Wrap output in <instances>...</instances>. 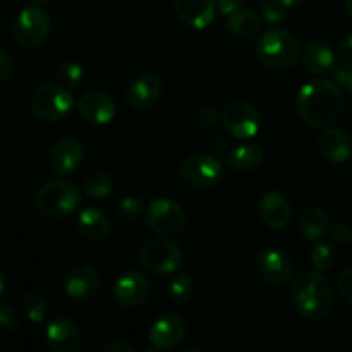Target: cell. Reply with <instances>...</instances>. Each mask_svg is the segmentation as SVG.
<instances>
[{"label":"cell","instance_id":"e575fe53","mask_svg":"<svg viewBox=\"0 0 352 352\" xmlns=\"http://www.w3.org/2000/svg\"><path fill=\"white\" fill-rule=\"evenodd\" d=\"M337 292L346 301L347 305L352 306V268H347L337 280Z\"/></svg>","mask_w":352,"mask_h":352},{"label":"cell","instance_id":"52a82bcc","mask_svg":"<svg viewBox=\"0 0 352 352\" xmlns=\"http://www.w3.org/2000/svg\"><path fill=\"white\" fill-rule=\"evenodd\" d=\"M184 261V253L177 243L168 237L151 239L140 250V263L144 270L157 275H168L179 270Z\"/></svg>","mask_w":352,"mask_h":352},{"label":"cell","instance_id":"1f68e13d","mask_svg":"<svg viewBox=\"0 0 352 352\" xmlns=\"http://www.w3.org/2000/svg\"><path fill=\"white\" fill-rule=\"evenodd\" d=\"M144 213V201L140 196H126L122 201L117 205L116 215L119 222L133 223Z\"/></svg>","mask_w":352,"mask_h":352},{"label":"cell","instance_id":"3957f363","mask_svg":"<svg viewBox=\"0 0 352 352\" xmlns=\"http://www.w3.org/2000/svg\"><path fill=\"white\" fill-rule=\"evenodd\" d=\"M301 43L291 33L278 28L265 31L256 41V57L265 67L289 71L301 58Z\"/></svg>","mask_w":352,"mask_h":352},{"label":"cell","instance_id":"cb8c5ba5","mask_svg":"<svg viewBox=\"0 0 352 352\" xmlns=\"http://www.w3.org/2000/svg\"><path fill=\"white\" fill-rule=\"evenodd\" d=\"M227 30L237 40H250L260 34L261 17L254 10L239 9L227 17Z\"/></svg>","mask_w":352,"mask_h":352},{"label":"cell","instance_id":"9a60e30c","mask_svg":"<svg viewBox=\"0 0 352 352\" xmlns=\"http://www.w3.org/2000/svg\"><path fill=\"white\" fill-rule=\"evenodd\" d=\"M188 333V325L184 320L177 315H164L155 320L153 325L148 330V340H150L153 351H168L182 344Z\"/></svg>","mask_w":352,"mask_h":352},{"label":"cell","instance_id":"9c48e42d","mask_svg":"<svg viewBox=\"0 0 352 352\" xmlns=\"http://www.w3.org/2000/svg\"><path fill=\"white\" fill-rule=\"evenodd\" d=\"M220 122L227 133L237 140H251L256 136L261 127L258 110L243 100H234L223 105V109L220 110Z\"/></svg>","mask_w":352,"mask_h":352},{"label":"cell","instance_id":"f1b7e54d","mask_svg":"<svg viewBox=\"0 0 352 352\" xmlns=\"http://www.w3.org/2000/svg\"><path fill=\"white\" fill-rule=\"evenodd\" d=\"M301 0H261V16L267 23L278 24L287 17L292 9L299 6Z\"/></svg>","mask_w":352,"mask_h":352},{"label":"cell","instance_id":"f546056e","mask_svg":"<svg viewBox=\"0 0 352 352\" xmlns=\"http://www.w3.org/2000/svg\"><path fill=\"white\" fill-rule=\"evenodd\" d=\"M192 292H195V284L189 274H179L174 280L168 284L167 296L174 305H186L191 301Z\"/></svg>","mask_w":352,"mask_h":352},{"label":"cell","instance_id":"8992f818","mask_svg":"<svg viewBox=\"0 0 352 352\" xmlns=\"http://www.w3.org/2000/svg\"><path fill=\"white\" fill-rule=\"evenodd\" d=\"M52 30L50 14L40 6L21 10L12 23V38L19 47L36 48L47 41Z\"/></svg>","mask_w":352,"mask_h":352},{"label":"cell","instance_id":"603a6c76","mask_svg":"<svg viewBox=\"0 0 352 352\" xmlns=\"http://www.w3.org/2000/svg\"><path fill=\"white\" fill-rule=\"evenodd\" d=\"M301 60L306 71L311 72V74H325L329 69L333 67V64L337 60V55L329 43L316 40L311 41L302 50Z\"/></svg>","mask_w":352,"mask_h":352},{"label":"cell","instance_id":"f35d334b","mask_svg":"<svg viewBox=\"0 0 352 352\" xmlns=\"http://www.w3.org/2000/svg\"><path fill=\"white\" fill-rule=\"evenodd\" d=\"M14 74V60L9 54L0 50V82H6Z\"/></svg>","mask_w":352,"mask_h":352},{"label":"cell","instance_id":"83f0119b","mask_svg":"<svg viewBox=\"0 0 352 352\" xmlns=\"http://www.w3.org/2000/svg\"><path fill=\"white\" fill-rule=\"evenodd\" d=\"M113 181L109 174L103 170H95L85 179L82 184V191H85L86 198L89 199H103L112 192Z\"/></svg>","mask_w":352,"mask_h":352},{"label":"cell","instance_id":"ee69618b","mask_svg":"<svg viewBox=\"0 0 352 352\" xmlns=\"http://www.w3.org/2000/svg\"><path fill=\"white\" fill-rule=\"evenodd\" d=\"M346 12L352 19V0H346Z\"/></svg>","mask_w":352,"mask_h":352},{"label":"cell","instance_id":"4316f807","mask_svg":"<svg viewBox=\"0 0 352 352\" xmlns=\"http://www.w3.org/2000/svg\"><path fill=\"white\" fill-rule=\"evenodd\" d=\"M337 263V250L332 243H327V241H316L313 244L311 251H309V265H311L313 270L316 272H325L332 270Z\"/></svg>","mask_w":352,"mask_h":352},{"label":"cell","instance_id":"4dcf8cb0","mask_svg":"<svg viewBox=\"0 0 352 352\" xmlns=\"http://www.w3.org/2000/svg\"><path fill=\"white\" fill-rule=\"evenodd\" d=\"M21 306H23V311L26 315V318L31 323H34V325H40L47 318L48 305L43 296L38 294V292H28V294H24Z\"/></svg>","mask_w":352,"mask_h":352},{"label":"cell","instance_id":"d4e9b609","mask_svg":"<svg viewBox=\"0 0 352 352\" xmlns=\"http://www.w3.org/2000/svg\"><path fill=\"white\" fill-rule=\"evenodd\" d=\"M299 229H301L302 237L309 243H316L322 239L330 229V217L320 206H309L305 210L299 220Z\"/></svg>","mask_w":352,"mask_h":352},{"label":"cell","instance_id":"7bdbcfd3","mask_svg":"<svg viewBox=\"0 0 352 352\" xmlns=\"http://www.w3.org/2000/svg\"><path fill=\"white\" fill-rule=\"evenodd\" d=\"M3 292H6V275H3L2 268H0V299L3 298Z\"/></svg>","mask_w":352,"mask_h":352},{"label":"cell","instance_id":"6da1fadb","mask_svg":"<svg viewBox=\"0 0 352 352\" xmlns=\"http://www.w3.org/2000/svg\"><path fill=\"white\" fill-rule=\"evenodd\" d=\"M296 110L302 122L316 129H325L336 124L344 112L342 88L336 81L315 79L299 89Z\"/></svg>","mask_w":352,"mask_h":352},{"label":"cell","instance_id":"ba28073f","mask_svg":"<svg viewBox=\"0 0 352 352\" xmlns=\"http://www.w3.org/2000/svg\"><path fill=\"white\" fill-rule=\"evenodd\" d=\"M146 223L157 236L174 237L184 230L186 213L174 199L155 198L146 210Z\"/></svg>","mask_w":352,"mask_h":352},{"label":"cell","instance_id":"e0dca14e","mask_svg":"<svg viewBox=\"0 0 352 352\" xmlns=\"http://www.w3.org/2000/svg\"><path fill=\"white\" fill-rule=\"evenodd\" d=\"M102 277L91 265H78L65 277V294L72 301H89L98 292Z\"/></svg>","mask_w":352,"mask_h":352},{"label":"cell","instance_id":"f6af8a7d","mask_svg":"<svg viewBox=\"0 0 352 352\" xmlns=\"http://www.w3.org/2000/svg\"><path fill=\"white\" fill-rule=\"evenodd\" d=\"M34 2H36V3H47V2H50V0H34Z\"/></svg>","mask_w":352,"mask_h":352},{"label":"cell","instance_id":"d6986e66","mask_svg":"<svg viewBox=\"0 0 352 352\" xmlns=\"http://www.w3.org/2000/svg\"><path fill=\"white\" fill-rule=\"evenodd\" d=\"M258 213L265 226L274 230H282L291 222L292 206L284 195L277 191H268L261 196Z\"/></svg>","mask_w":352,"mask_h":352},{"label":"cell","instance_id":"60d3db41","mask_svg":"<svg viewBox=\"0 0 352 352\" xmlns=\"http://www.w3.org/2000/svg\"><path fill=\"white\" fill-rule=\"evenodd\" d=\"M103 352H134V347L131 344L122 342V340H112V342L103 346Z\"/></svg>","mask_w":352,"mask_h":352},{"label":"cell","instance_id":"ac0fdd59","mask_svg":"<svg viewBox=\"0 0 352 352\" xmlns=\"http://www.w3.org/2000/svg\"><path fill=\"white\" fill-rule=\"evenodd\" d=\"M47 346L54 352H78L82 347V337L74 322L58 316L54 318L45 329Z\"/></svg>","mask_w":352,"mask_h":352},{"label":"cell","instance_id":"d590c367","mask_svg":"<svg viewBox=\"0 0 352 352\" xmlns=\"http://www.w3.org/2000/svg\"><path fill=\"white\" fill-rule=\"evenodd\" d=\"M337 60L340 62V65L352 67V33L346 34L340 40L339 48H337Z\"/></svg>","mask_w":352,"mask_h":352},{"label":"cell","instance_id":"7a4b0ae2","mask_svg":"<svg viewBox=\"0 0 352 352\" xmlns=\"http://www.w3.org/2000/svg\"><path fill=\"white\" fill-rule=\"evenodd\" d=\"M291 299L296 311L306 320L320 322L327 318L333 308V291L322 272H301L292 280Z\"/></svg>","mask_w":352,"mask_h":352},{"label":"cell","instance_id":"4fadbf2b","mask_svg":"<svg viewBox=\"0 0 352 352\" xmlns=\"http://www.w3.org/2000/svg\"><path fill=\"white\" fill-rule=\"evenodd\" d=\"M85 158L82 143L76 138H60L55 141L47 157V165L50 172L57 175H69L79 168Z\"/></svg>","mask_w":352,"mask_h":352},{"label":"cell","instance_id":"7402d4cb","mask_svg":"<svg viewBox=\"0 0 352 352\" xmlns=\"http://www.w3.org/2000/svg\"><path fill=\"white\" fill-rule=\"evenodd\" d=\"M78 230L89 243H102L110 234V220L102 210L88 206L78 215Z\"/></svg>","mask_w":352,"mask_h":352},{"label":"cell","instance_id":"ffe728a7","mask_svg":"<svg viewBox=\"0 0 352 352\" xmlns=\"http://www.w3.org/2000/svg\"><path fill=\"white\" fill-rule=\"evenodd\" d=\"M318 150L332 164H346L352 155V140L339 127H325L318 136Z\"/></svg>","mask_w":352,"mask_h":352},{"label":"cell","instance_id":"b9f144b4","mask_svg":"<svg viewBox=\"0 0 352 352\" xmlns=\"http://www.w3.org/2000/svg\"><path fill=\"white\" fill-rule=\"evenodd\" d=\"M199 117H206V119H203L201 122L205 124V126H212V124H215L217 113L212 107H205V109H201V112H199Z\"/></svg>","mask_w":352,"mask_h":352},{"label":"cell","instance_id":"ab89813d","mask_svg":"<svg viewBox=\"0 0 352 352\" xmlns=\"http://www.w3.org/2000/svg\"><path fill=\"white\" fill-rule=\"evenodd\" d=\"M215 2V9L220 16L229 17L236 10L241 9V0H213Z\"/></svg>","mask_w":352,"mask_h":352},{"label":"cell","instance_id":"8d00e7d4","mask_svg":"<svg viewBox=\"0 0 352 352\" xmlns=\"http://www.w3.org/2000/svg\"><path fill=\"white\" fill-rule=\"evenodd\" d=\"M333 81L352 95V67H346V65H339V67L333 69Z\"/></svg>","mask_w":352,"mask_h":352},{"label":"cell","instance_id":"30bf717a","mask_svg":"<svg viewBox=\"0 0 352 352\" xmlns=\"http://www.w3.org/2000/svg\"><path fill=\"white\" fill-rule=\"evenodd\" d=\"M222 164L210 155H192L181 164V177L189 188L210 189L222 179Z\"/></svg>","mask_w":352,"mask_h":352},{"label":"cell","instance_id":"2e32d148","mask_svg":"<svg viewBox=\"0 0 352 352\" xmlns=\"http://www.w3.org/2000/svg\"><path fill=\"white\" fill-rule=\"evenodd\" d=\"M78 110L86 122L95 124V126H105V124L112 122V119L116 117L117 103L109 93L93 89V91H86L79 98Z\"/></svg>","mask_w":352,"mask_h":352},{"label":"cell","instance_id":"484cf974","mask_svg":"<svg viewBox=\"0 0 352 352\" xmlns=\"http://www.w3.org/2000/svg\"><path fill=\"white\" fill-rule=\"evenodd\" d=\"M263 150L258 144H237L229 153V165L239 172H250L263 164Z\"/></svg>","mask_w":352,"mask_h":352},{"label":"cell","instance_id":"5bb4252c","mask_svg":"<svg viewBox=\"0 0 352 352\" xmlns=\"http://www.w3.org/2000/svg\"><path fill=\"white\" fill-rule=\"evenodd\" d=\"M151 292L150 280L143 272L127 270L113 285V298L120 308H134L143 305Z\"/></svg>","mask_w":352,"mask_h":352},{"label":"cell","instance_id":"74e56055","mask_svg":"<svg viewBox=\"0 0 352 352\" xmlns=\"http://www.w3.org/2000/svg\"><path fill=\"white\" fill-rule=\"evenodd\" d=\"M332 237L339 244H351L352 243V227L349 223L339 222L332 227Z\"/></svg>","mask_w":352,"mask_h":352},{"label":"cell","instance_id":"8fae6325","mask_svg":"<svg viewBox=\"0 0 352 352\" xmlns=\"http://www.w3.org/2000/svg\"><path fill=\"white\" fill-rule=\"evenodd\" d=\"M256 268L265 282L272 285H284L291 280L294 265L284 250L265 246L256 254Z\"/></svg>","mask_w":352,"mask_h":352},{"label":"cell","instance_id":"277c9868","mask_svg":"<svg viewBox=\"0 0 352 352\" xmlns=\"http://www.w3.org/2000/svg\"><path fill=\"white\" fill-rule=\"evenodd\" d=\"M34 203L38 212L47 219H64L78 212L81 206V191L74 182L52 179L38 189Z\"/></svg>","mask_w":352,"mask_h":352},{"label":"cell","instance_id":"7c38bea8","mask_svg":"<svg viewBox=\"0 0 352 352\" xmlns=\"http://www.w3.org/2000/svg\"><path fill=\"white\" fill-rule=\"evenodd\" d=\"M162 95H164V81L160 76L155 72H143L127 86L126 102L131 109L144 112L153 109L160 102Z\"/></svg>","mask_w":352,"mask_h":352},{"label":"cell","instance_id":"836d02e7","mask_svg":"<svg viewBox=\"0 0 352 352\" xmlns=\"http://www.w3.org/2000/svg\"><path fill=\"white\" fill-rule=\"evenodd\" d=\"M19 329V313L10 305L0 306V330L3 332H16Z\"/></svg>","mask_w":352,"mask_h":352},{"label":"cell","instance_id":"bcb514c9","mask_svg":"<svg viewBox=\"0 0 352 352\" xmlns=\"http://www.w3.org/2000/svg\"><path fill=\"white\" fill-rule=\"evenodd\" d=\"M351 256H352V243H351Z\"/></svg>","mask_w":352,"mask_h":352},{"label":"cell","instance_id":"5b68a950","mask_svg":"<svg viewBox=\"0 0 352 352\" xmlns=\"http://www.w3.org/2000/svg\"><path fill=\"white\" fill-rule=\"evenodd\" d=\"M74 98L71 91L57 82L38 86L30 96V109L43 122H58L71 113Z\"/></svg>","mask_w":352,"mask_h":352},{"label":"cell","instance_id":"44dd1931","mask_svg":"<svg viewBox=\"0 0 352 352\" xmlns=\"http://www.w3.org/2000/svg\"><path fill=\"white\" fill-rule=\"evenodd\" d=\"M174 9L179 19L195 30H205L217 16L213 0H174Z\"/></svg>","mask_w":352,"mask_h":352},{"label":"cell","instance_id":"d6a6232c","mask_svg":"<svg viewBox=\"0 0 352 352\" xmlns=\"http://www.w3.org/2000/svg\"><path fill=\"white\" fill-rule=\"evenodd\" d=\"M57 76L58 82L64 88H67L69 91H74V89H78L81 86L82 78H85V71H82V67L78 62H64L58 67Z\"/></svg>","mask_w":352,"mask_h":352}]
</instances>
